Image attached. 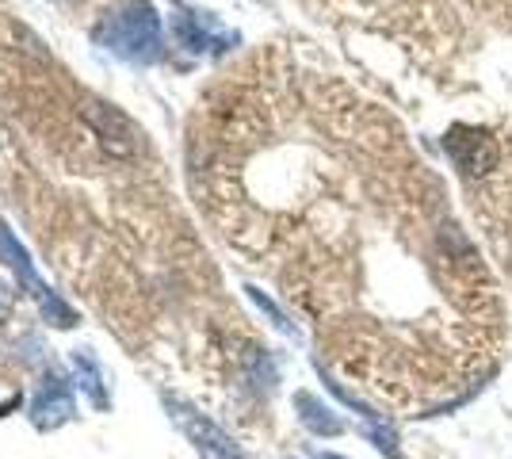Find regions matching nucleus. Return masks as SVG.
Wrapping results in <instances>:
<instances>
[{
	"instance_id": "8",
	"label": "nucleus",
	"mask_w": 512,
	"mask_h": 459,
	"mask_svg": "<svg viewBox=\"0 0 512 459\" xmlns=\"http://www.w3.org/2000/svg\"><path fill=\"white\" fill-rule=\"evenodd\" d=\"M50 4L65 8L69 16H73V12H88V8H96V4H104V8H107V0H50Z\"/></svg>"
},
{
	"instance_id": "7",
	"label": "nucleus",
	"mask_w": 512,
	"mask_h": 459,
	"mask_svg": "<svg viewBox=\"0 0 512 459\" xmlns=\"http://www.w3.org/2000/svg\"><path fill=\"white\" fill-rule=\"evenodd\" d=\"M249 299H253V303L260 306V310H264V314H268V318H272V322H276L279 329H287V333H291V322H287V318L279 314L272 299H264V291H256V287H249Z\"/></svg>"
},
{
	"instance_id": "5",
	"label": "nucleus",
	"mask_w": 512,
	"mask_h": 459,
	"mask_svg": "<svg viewBox=\"0 0 512 459\" xmlns=\"http://www.w3.org/2000/svg\"><path fill=\"white\" fill-rule=\"evenodd\" d=\"M295 410H299L302 425L310 429V433H318V437H341L344 433V421L329 406H321L314 394L299 391L295 394Z\"/></svg>"
},
{
	"instance_id": "10",
	"label": "nucleus",
	"mask_w": 512,
	"mask_h": 459,
	"mask_svg": "<svg viewBox=\"0 0 512 459\" xmlns=\"http://www.w3.org/2000/svg\"><path fill=\"white\" fill-rule=\"evenodd\" d=\"M318 459H344V456H318Z\"/></svg>"
},
{
	"instance_id": "2",
	"label": "nucleus",
	"mask_w": 512,
	"mask_h": 459,
	"mask_svg": "<svg viewBox=\"0 0 512 459\" xmlns=\"http://www.w3.org/2000/svg\"><path fill=\"white\" fill-rule=\"evenodd\" d=\"M444 150H448V157L455 161V169L463 176H470V180H490V176L501 169V161H505L501 142H497L490 131L470 127V123H455V127L444 134Z\"/></svg>"
},
{
	"instance_id": "4",
	"label": "nucleus",
	"mask_w": 512,
	"mask_h": 459,
	"mask_svg": "<svg viewBox=\"0 0 512 459\" xmlns=\"http://www.w3.org/2000/svg\"><path fill=\"white\" fill-rule=\"evenodd\" d=\"M69 417H73V394L62 379H50L31 406V421H35V429H58Z\"/></svg>"
},
{
	"instance_id": "9",
	"label": "nucleus",
	"mask_w": 512,
	"mask_h": 459,
	"mask_svg": "<svg viewBox=\"0 0 512 459\" xmlns=\"http://www.w3.org/2000/svg\"><path fill=\"white\" fill-rule=\"evenodd\" d=\"M4 310H8V287L0 284V314H4Z\"/></svg>"
},
{
	"instance_id": "3",
	"label": "nucleus",
	"mask_w": 512,
	"mask_h": 459,
	"mask_svg": "<svg viewBox=\"0 0 512 459\" xmlns=\"http://www.w3.org/2000/svg\"><path fill=\"white\" fill-rule=\"evenodd\" d=\"M172 410H176V425L188 433V437L195 440V448L203 452V459H245L241 452H237V444L214 421H207L203 414H195V410H188V406H176L172 402Z\"/></svg>"
},
{
	"instance_id": "1",
	"label": "nucleus",
	"mask_w": 512,
	"mask_h": 459,
	"mask_svg": "<svg viewBox=\"0 0 512 459\" xmlns=\"http://www.w3.org/2000/svg\"><path fill=\"white\" fill-rule=\"evenodd\" d=\"M96 43L127 62H150L161 46V20L146 0H123L100 12V23L92 27Z\"/></svg>"
},
{
	"instance_id": "6",
	"label": "nucleus",
	"mask_w": 512,
	"mask_h": 459,
	"mask_svg": "<svg viewBox=\"0 0 512 459\" xmlns=\"http://www.w3.org/2000/svg\"><path fill=\"white\" fill-rule=\"evenodd\" d=\"M73 372H77V383H81V391L92 398V406H96V410H107L104 375H100V368H96V360H92L88 352H77V356H73Z\"/></svg>"
}]
</instances>
